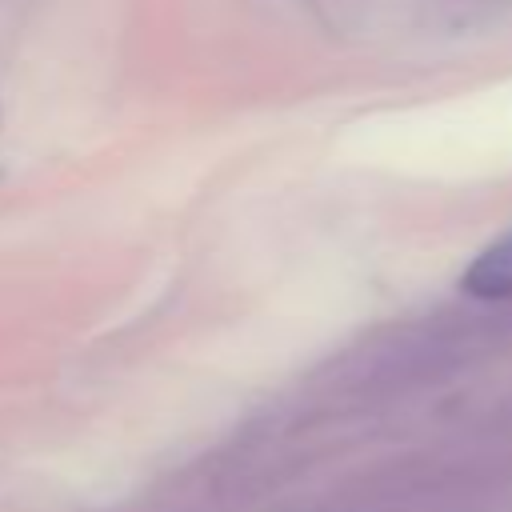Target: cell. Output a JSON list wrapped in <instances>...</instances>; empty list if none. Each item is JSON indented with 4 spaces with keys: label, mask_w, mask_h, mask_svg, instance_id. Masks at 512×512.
<instances>
[{
    "label": "cell",
    "mask_w": 512,
    "mask_h": 512,
    "mask_svg": "<svg viewBox=\"0 0 512 512\" xmlns=\"http://www.w3.org/2000/svg\"><path fill=\"white\" fill-rule=\"evenodd\" d=\"M460 292L472 300H512V232L484 244L460 272Z\"/></svg>",
    "instance_id": "obj_1"
}]
</instances>
